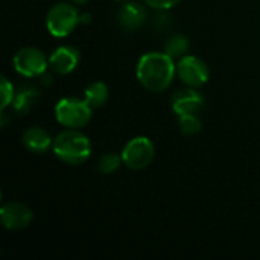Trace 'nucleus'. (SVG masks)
Returning a JSON list of instances; mask_svg holds the SVG:
<instances>
[{"label": "nucleus", "mask_w": 260, "mask_h": 260, "mask_svg": "<svg viewBox=\"0 0 260 260\" xmlns=\"http://www.w3.org/2000/svg\"><path fill=\"white\" fill-rule=\"evenodd\" d=\"M136 75L146 90L160 93L172 84L177 75V64L166 52H148L139 59Z\"/></svg>", "instance_id": "nucleus-1"}, {"label": "nucleus", "mask_w": 260, "mask_h": 260, "mask_svg": "<svg viewBox=\"0 0 260 260\" xmlns=\"http://www.w3.org/2000/svg\"><path fill=\"white\" fill-rule=\"evenodd\" d=\"M53 152L66 165L79 166L91 155V143L88 137L78 129L67 128L53 139Z\"/></svg>", "instance_id": "nucleus-2"}, {"label": "nucleus", "mask_w": 260, "mask_h": 260, "mask_svg": "<svg viewBox=\"0 0 260 260\" xmlns=\"http://www.w3.org/2000/svg\"><path fill=\"white\" fill-rule=\"evenodd\" d=\"M90 21V14H81L73 5L58 3L52 6L46 15V27L56 38L69 37L79 23Z\"/></svg>", "instance_id": "nucleus-3"}, {"label": "nucleus", "mask_w": 260, "mask_h": 260, "mask_svg": "<svg viewBox=\"0 0 260 260\" xmlns=\"http://www.w3.org/2000/svg\"><path fill=\"white\" fill-rule=\"evenodd\" d=\"M93 114V108L85 99L78 98H62L58 101L55 107V117L56 120L72 129H79L85 126Z\"/></svg>", "instance_id": "nucleus-4"}, {"label": "nucleus", "mask_w": 260, "mask_h": 260, "mask_svg": "<svg viewBox=\"0 0 260 260\" xmlns=\"http://www.w3.org/2000/svg\"><path fill=\"white\" fill-rule=\"evenodd\" d=\"M154 157H155V146L151 142V139L143 136L131 139L122 151L123 165L131 171L146 169L152 163Z\"/></svg>", "instance_id": "nucleus-5"}, {"label": "nucleus", "mask_w": 260, "mask_h": 260, "mask_svg": "<svg viewBox=\"0 0 260 260\" xmlns=\"http://www.w3.org/2000/svg\"><path fill=\"white\" fill-rule=\"evenodd\" d=\"M49 67L46 55L37 47H23L14 55V69L24 78L43 76Z\"/></svg>", "instance_id": "nucleus-6"}, {"label": "nucleus", "mask_w": 260, "mask_h": 260, "mask_svg": "<svg viewBox=\"0 0 260 260\" xmlns=\"http://www.w3.org/2000/svg\"><path fill=\"white\" fill-rule=\"evenodd\" d=\"M177 75L187 87L200 88L207 84L210 78V70L201 58L193 55H184L177 62Z\"/></svg>", "instance_id": "nucleus-7"}, {"label": "nucleus", "mask_w": 260, "mask_h": 260, "mask_svg": "<svg viewBox=\"0 0 260 260\" xmlns=\"http://www.w3.org/2000/svg\"><path fill=\"white\" fill-rule=\"evenodd\" d=\"M0 218L6 230H23L30 225L34 213L23 203H8L0 209Z\"/></svg>", "instance_id": "nucleus-8"}, {"label": "nucleus", "mask_w": 260, "mask_h": 260, "mask_svg": "<svg viewBox=\"0 0 260 260\" xmlns=\"http://www.w3.org/2000/svg\"><path fill=\"white\" fill-rule=\"evenodd\" d=\"M204 98L193 87L178 90L172 96V110L177 116L198 114L204 108Z\"/></svg>", "instance_id": "nucleus-9"}, {"label": "nucleus", "mask_w": 260, "mask_h": 260, "mask_svg": "<svg viewBox=\"0 0 260 260\" xmlns=\"http://www.w3.org/2000/svg\"><path fill=\"white\" fill-rule=\"evenodd\" d=\"M79 52L72 46H61L53 50L49 58V67L58 75H69L72 73L79 64Z\"/></svg>", "instance_id": "nucleus-10"}, {"label": "nucleus", "mask_w": 260, "mask_h": 260, "mask_svg": "<svg viewBox=\"0 0 260 260\" xmlns=\"http://www.w3.org/2000/svg\"><path fill=\"white\" fill-rule=\"evenodd\" d=\"M146 9L137 2H128L117 11V23L125 30H137L146 21Z\"/></svg>", "instance_id": "nucleus-11"}, {"label": "nucleus", "mask_w": 260, "mask_h": 260, "mask_svg": "<svg viewBox=\"0 0 260 260\" xmlns=\"http://www.w3.org/2000/svg\"><path fill=\"white\" fill-rule=\"evenodd\" d=\"M23 145L30 152L43 154L53 145V140L46 129H43L40 126H30L23 134Z\"/></svg>", "instance_id": "nucleus-12"}, {"label": "nucleus", "mask_w": 260, "mask_h": 260, "mask_svg": "<svg viewBox=\"0 0 260 260\" xmlns=\"http://www.w3.org/2000/svg\"><path fill=\"white\" fill-rule=\"evenodd\" d=\"M38 98H40V91L35 87L24 85L15 93L14 101H12V107H14L17 114H27L34 108Z\"/></svg>", "instance_id": "nucleus-13"}, {"label": "nucleus", "mask_w": 260, "mask_h": 260, "mask_svg": "<svg viewBox=\"0 0 260 260\" xmlns=\"http://www.w3.org/2000/svg\"><path fill=\"white\" fill-rule=\"evenodd\" d=\"M108 96H110L108 87L105 82H101V81L91 82L84 91V99L90 104L91 108H99L105 105V102L108 101Z\"/></svg>", "instance_id": "nucleus-14"}, {"label": "nucleus", "mask_w": 260, "mask_h": 260, "mask_svg": "<svg viewBox=\"0 0 260 260\" xmlns=\"http://www.w3.org/2000/svg\"><path fill=\"white\" fill-rule=\"evenodd\" d=\"M190 49V41L186 35L183 34H174L168 38L166 44H165V52L172 56L174 59H180L183 58Z\"/></svg>", "instance_id": "nucleus-15"}, {"label": "nucleus", "mask_w": 260, "mask_h": 260, "mask_svg": "<svg viewBox=\"0 0 260 260\" xmlns=\"http://www.w3.org/2000/svg\"><path fill=\"white\" fill-rule=\"evenodd\" d=\"M178 126L183 134L195 136L203 129V122L197 114H184V116H178Z\"/></svg>", "instance_id": "nucleus-16"}, {"label": "nucleus", "mask_w": 260, "mask_h": 260, "mask_svg": "<svg viewBox=\"0 0 260 260\" xmlns=\"http://www.w3.org/2000/svg\"><path fill=\"white\" fill-rule=\"evenodd\" d=\"M123 163L122 160V155L119 154H114V152H108V154H104L98 163V169L101 174H105V175H110L113 172H116L119 169V166Z\"/></svg>", "instance_id": "nucleus-17"}, {"label": "nucleus", "mask_w": 260, "mask_h": 260, "mask_svg": "<svg viewBox=\"0 0 260 260\" xmlns=\"http://www.w3.org/2000/svg\"><path fill=\"white\" fill-rule=\"evenodd\" d=\"M0 90H2V105H0V110L2 113L12 104L14 101V96H15V91H14V87L12 84L5 78L2 76V85H0Z\"/></svg>", "instance_id": "nucleus-18"}, {"label": "nucleus", "mask_w": 260, "mask_h": 260, "mask_svg": "<svg viewBox=\"0 0 260 260\" xmlns=\"http://www.w3.org/2000/svg\"><path fill=\"white\" fill-rule=\"evenodd\" d=\"M149 8H154L157 11H169L175 8L181 0H143Z\"/></svg>", "instance_id": "nucleus-19"}, {"label": "nucleus", "mask_w": 260, "mask_h": 260, "mask_svg": "<svg viewBox=\"0 0 260 260\" xmlns=\"http://www.w3.org/2000/svg\"><path fill=\"white\" fill-rule=\"evenodd\" d=\"M72 3H75V5H85L88 0H70Z\"/></svg>", "instance_id": "nucleus-20"}, {"label": "nucleus", "mask_w": 260, "mask_h": 260, "mask_svg": "<svg viewBox=\"0 0 260 260\" xmlns=\"http://www.w3.org/2000/svg\"><path fill=\"white\" fill-rule=\"evenodd\" d=\"M116 2H123V0H116Z\"/></svg>", "instance_id": "nucleus-21"}]
</instances>
